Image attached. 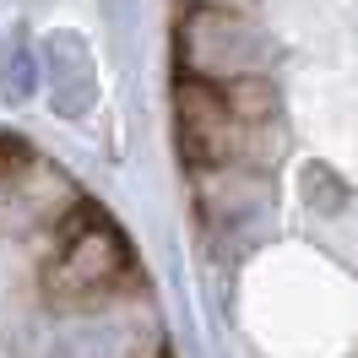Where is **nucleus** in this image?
<instances>
[{"label":"nucleus","instance_id":"nucleus-1","mask_svg":"<svg viewBox=\"0 0 358 358\" xmlns=\"http://www.w3.org/2000/svg\"><path fill=\"white\" fill-rule=\"evenodd\" d=\"M44 71H49V103L76 120V114L92 109V92H98V71H92V55L76 33H55L44 38Z\"/></svg>","mask_w":358,"mask_h":358}]
</instances>
